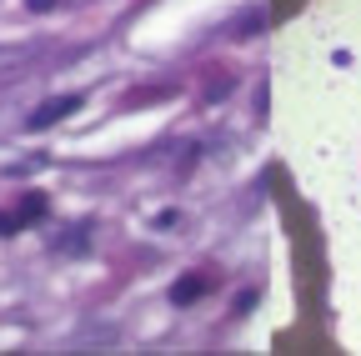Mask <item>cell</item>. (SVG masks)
<instances>
[{"mask_svg": "<svg viewBox=\"0 0 361 356\" xmlns=\"http://www.w3.org/2000/svg\"><path fill=\"white\" fill-rule=\"evenodd\" d=\"M75 106H80V96H56V101H40V106H35V116H30L25 125H30V130H45V125L66 121V116H71Z\"/></svg>", "mask_w": 361, "mask_h": 356, "instance_id": "obj_1", "label": "cell"}, {"mask_svg": "<svg viewBox=\"0 0 361 356\" xmlns=\"http://www.w3.org/2000/svg\"><path fill=\"white\" fill-rule=\"evenodd\" d=\"M66 6H96V0H66Z\"/></svg>", "mask_w": 361, "mask_h": 356, "instance_id": "obj_4", "label": "cell"}, {"mask_svg": "<svg viewBox=\"0 0 361 356\" xmlns=\"http://www.w3.org/2000/svg\"><path fill=\"white\" fill-rule=\"evenodd\" d=\"M25 6H30L35 16H45V11H56V6H61V0H25Z\"/></svg>", "mask_w": 361, "mask_h": 356, "instance_id": "obj_3", "label": "cell"}, {"mask_svg": "<svg viewBox=\"0 0 361 356\" xmlns=\"http://www.w3.org/2000/svg\"><path fill=\"white\" fill-rule=\"evenodd\" d=\"M201 291H206V281H201V276H191V281H176V291H171V296H176V301H196Z\"/></svg>", "mask_w": 361, "mask_h": 356, "instance_id": "obj_2", "label": "cell"}]
</instances>
